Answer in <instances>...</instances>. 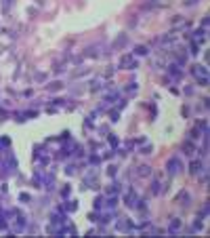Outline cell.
I'll use <instances>...</instances> for the list:
<instances>
[{
    "label": "cell",
    "mask_w": 210,
    "mask_h": 238,
    "mask_svg": "<svg viewBox=\"0 0 210 238\" xmlns=\"http://www.w3.org/2000/svg\"><path fill=\"white\" fill-rule=\"evenodd\" d=\"M177 166H179V160H177V158H172V160L168 162V171H170V173H177V171H179Z\"/></svg>",
    "instance_id": "6da1fadb"
}]
</instances>
